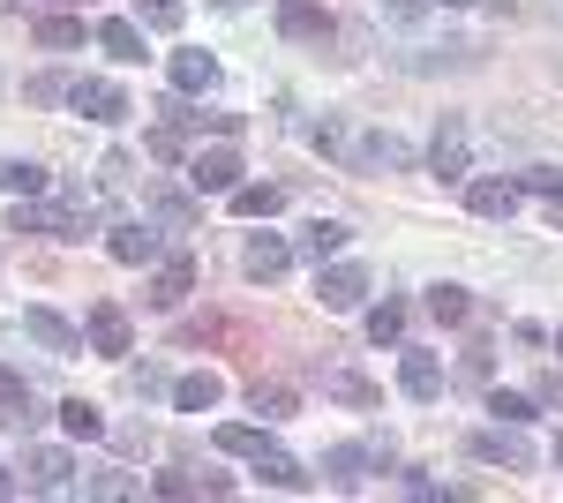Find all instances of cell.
<instances>
[{
    "label": "cell",
    "mask_w": 563,
    "mask_h": 503,
    "mask_svg": "<svg viewBox=\"0 0 563 503\" xmlns=\"http://www.w3.org/2000/svg\"><path fill=\"white\" fill-rule=\"evenodd\" d=\"M84 226H90V210L76 204V196H60V204H15V233H53V241H84Z\"/></svg>",
    "instance_id": "cell-1"
},
{
    "label": "cell",
    "mask_w": 563,
    "mask_h": 503,
    "mask_svg": "<svg viewBox=\"0 0 563 503\" xmlns=\"http://www.w3.org/2000/svg\"><path fill=\"white\" fill-rule=\"evenodd\" d=\"M481 466H504V473H526L533 466V444L519 436V420H496V428H474V444H466Z\"/></svg>",
    "instance_id": "cell-2"
},
{
    "label": "cell",
    "mask_w": 563,
    "mask_h": 503,
    "mask_svg": "<svg viewBox=\"0 0 563 503\" xmlns=\"http://www.w3.org/2000/svg\"><path fill=\"white\" fill-rule=\"evenodd\" d=\"M316 300H323L331 316H353V308L368 300V271H361V263H316Z\"/></svg>",
    "instance_id": "cell-3"
},
{
    "label": "cell",
    "mask_w": 563,
    "mask_h": 503,
    "mask_svg": "<svg viewBox=\"0 0 563 503\" xmlns=\"http://www.w3.org/2000/svg\"><path fill=\"white\" fill-rule=\"evenodd\" d=\"M158 113H166V121H158V128H151V135H143V151H151L158 166H180V158H188V128L203 121V113H188L180 98H166Z\"/></svg>",
    "instance_id": "cell-4"
},
{
    "label": "cell",
    "mask_w": 563,
    "mask_h": 503,
    "mask_svg": "<svg viewBox=\"0 0 563 503\" xmlns=\"http://www.w3.org/2000/svg\"><path fill=\"white\" fill-rule=\"evenodd\" d=\"M188 188H196V196H233V188H241V151H225V143H218V151H196V158H188Z\"/></svg>",
    "instance_id": "cell-5"
},
{
    "label": "cell",
    "mask_w": 563,
    "mask_h": 503,
    "mask_svg": "<svg viewBox=\"0 0 563 503\" xmlns=\"http://www.w3.org/2000/svg\"><path fill=\"white\" fill-rule=\"evenodd\" d=\"M68 106H76V113H84V121H129V90L121 84H106V76H84V84L68 90Z\"/></svg>",
    "instance_id": "cell-6"
},
{
    "label": "cell",
    "mask_w": 563,
    "mask_h": 503,
    "mask_svg": "<svg viewBox=\"0 0 563 503\" xmlns=\"http://www.w3.org/2000/svg\"><path fill=\"white\" fill-rule=\"evenodd\" d=\"M278 31L294 45H323L339 23H331V8H316V0H278Z\"/></svg>",
    "instance_id": "cell-7"
},
{
    "label": "cell",
    "mask_w": 563,
    "mask_h": 503,
    "mask_svg": "<svg viewBox=\"0 0 563 503\" xmlns=\"http://www.w3.org/2000/svg\"><path fill=\"white\" fill-rule=\"evenodd\" d=\"M398 391H406L413 406L443 398V361H435V353H413V346H406V353H398Z\"/></svg>",
    "instance_id": "cell-8"
},
{
    "label": "cell",
    "mask_w": 563,
    "mask_h": 503,
    "mask_svg": "<svg viewBox=\"0 0 563 503\" xmlns=\"http://www.w3.org/2000/svg\"><path fill=\"white\" fill-rule=\"evenodd\" d=\"M106 249H113V263H129V271H143V263H158V255H166V241H158L151 226H135V218H121V226L106 233Z\"/></svg>",
    "instance_id": "cell-9"
},
{
    "label": "cell",
    "mask_w": 563,
    "mask_h": 503,
    "mask_svg": "<svg viewBox=\"0 0 563 503\" xmlns=\"http://www.w3.org/2000/svg\"><path fill=\"white\" fill-rule=\"evenodd\" d=\"M429 173L443 181V188H459V181H466V128H459V121L435 128V143H429Z\"/></svg>",
    "instance_id": "cell-10"
},
{
    "label": "cell",
    "mask_w": 563,
    "mask_h": 503,
    "mask_svg": "<svg viewBox=\"0 0 563 503\" xmlns=\"http://www.w3.org/2000/svg\"><path fill=\"white\" fill-rule=\"evenodd\" d=\"M346 166H361V173H406V166H413V151H406L398 135H353Z\"/></svg>",
    "instance_id": "cell-11"
},
{
    "label": "cell",
    "mask_w": 563,
    "mask_h": 503,
    "mask_svg": "<svg viewBox=\"0 0 563 503\" xmlns=\"http://www.w3.org/2000/svg\"><path fill=\"white\" fill-rule=\"evenodd\" d=\"M188 294H196V263H188V255H158V271H151V308H180Z\"/></svg>",
    "instance_id": "cell-12"
},
{
    "label": "cell",
    "mask_w": 563,
    "mask_h": 503,
    "mask_svg": "<svg viewBox=\"0 0 563 503\" xmlns=\"http://www.w3.org/2000/svg\"><path fill=\"white\" fill-rule=\"evenodd\" d=\"M241 271H249L256 286H271V278H286V271H294V249H286L278 233H256V241L241 249Z\"/></svg>",
    "instance_id": "cell-13"
},
{
    "label": "cell",
    "mask_w": 563,
    "mask_h": 503,
    "mask_svg": "<svg viewBox=\"0 0 563 503\" xmlns=\"http://www.w3.org/2000/svg\"><path fill=\"white\" fill-rule=\"evenodd\" d=\"M23 331L38 338L45 353H60V361H68V353H84V331H76V324H60L53 308H23Z\"/></svg>",
    "instance_id": "cell-14"
},
{
    "label": "cell",
    "mask_w": 563,
    "mask_h": 503,
    "mask_svg": "<svg viewBox=\"0 0 563 503\" xmlns=\"http://www.w3.org/2000/svg\"><path fill=\"white\" fill-rule=\"evenodd\" d=\"M466 204H474V218L504 226V218L519 210V181H474V188H466Z\"/></svg>",
    "instance_id": "cell-15"
},
{
    "label": "cell",
    "mask_w": 563,
    "mask_h": 503,
    "mask_svg": "<svg viewBox=\"0 0 563 503\" xmlns=\"http://www.w3.org/2000/svg\"><path fill=\"white\" fill-rule=\"evenodd\" d=\"M31 489L38 496H68L76 489V459L68 451H31Z\"/></svg>",
    "instance_id": "cell-16"
},
{
    "label": "cell",
    "mask_w": 563,
    "mask_h": 503,
    "mask_svg": "<svg viewBox=\"0 0 563 503\" xmlns=\"http://www.w3.org/2000/svg\"><path fill=\"white\" fill-rule=\"evenodd\" d=\"M98 45H106L121 68H135V61H143V23H135V15H106V23H98Z\"/></svg>",
    "instance_id": "cell-17"
},
{
    "label": "cell",
    "mask_w": 563,
    "mask_h": 503,
    "mask_svg": "<svg viewBox=\"0 0 563 503\" xmlns=\"http://www.w3.org/2000/svg\"><path fill=\"white\" fill-rule=\"evenodd\" d=\"M368 466H376V451H361V444H331V451H323L331 489H361V481H368Z\"/></svg>",
    "instance_id": "cell-18"
},
{
    "label": "cell",
    "mask_w": 563,
    "mask_h": 503,
    "mask_svg": "<svg viewBox=\"0 0 563 503\" xmlns=\"http://www.w3.org/2000/svg\"><path fill=\"white\" fill-rule=\"evenodd\" d=\"M90 346H98V353H113V361H121V353H129V346H135L129 316H121L113 300H106V308H90Z\"/></svg>",
    "instance_id": "cell-19"
},
{
    "label": "cell",
    "mask_w": 563,
    "mask_h": 503,
    "mask_svg": "<svg viewBox=\"0 0 563 503\" xmlns=\"http://www.w3.org/2000/svg\"><path fill=\"white\" fill-rule=\"evenodd\" d=\"M225 204L241 210V218H278V210H286V188H278V181H241Z\"/></svg>",
    "instance_id": "cell-20"
},
{
    "label": "cell",
    "mask_w": 563,
    "mask_h": 503,
    "mask_svg": "<svg viewBox=\"0 0 563 503\" xmlns=\"http://www.w3.org/2000/svg\"><path fill=\"white\" fill-rule=\"evenodd\" d=\"M174 90H180V98L218 90V61H211V53H174Z\"/></svg>",
    "instance_id": "cell-21"
},
{
    "label": "cell",
    "mask_w": 563,
    "mask_h": 503,
    "mask_svg": "<svg viewBox=\"0 0 563 503\" xmlns=\"http://www.w3.org/2000/svg\"><path fill=\"white\" fill-rule=\"evenodd\" d=\"M218 398H225V383H218L211 369H196V376H180V383H174V406H180V414H211Z\"/></svg>",
    "instance_id": "cell-22"
},
{
    "label": "cell",
    "mask_w": 563,
    "mask_h": 503,
    "mask_svg": "<svg viewBox=\"0 0 563 503\" xmlns=\"http://www.w3.org/2000/svg\"><path fill=\"white\" fill-rule=\"evenodd\" d=\"M218 451L225 459H256V451H271V436H263V420H225L218 428Z\"/></svg>",
    "instance_id": "cell-23"
},
{
    "label": "cell",
    "mask_w": 563,
    "mask_h": 503,
    "mask_svg": "<svg viewBox=\"0 0 563 503\" xmlns=\"http://www.w3.org/2000/svg\"><path fill=\"white\" fill-rule=\"evenodd\" d=\"M339 249H346V226H339V218H316V226L301 233V249H294V255H308V263H331Z\"/></svg>",
    "instance_id": "cell-24"
},
{
    "label": "cell",
    "mask_w": 563,
    "mask_h": 503,
    "mask_svg": "<svg viewBox=\"0 0 563 503\" xmlns=\"http://www.w3.org/2000/svg\"><path fill=\"white\" fill-rule=\"evenodd\" d=\"M0 196H45V166L38 158H0Z\"/></svg>",
    "instance_id": "cell-25"
},
{
    "label": "cell",
    "mask_w": 563,
    "mask_h": 503,
    "mask_svg": "<svg viewBox=\"0 0 563 503\" xmlns=\"http://www.w3.org/2000/svg\"><path fill=\"white\" fill-rule=\"evenodd\" d=\"M151 218H158V226H196V196H180V188H151Z\"/></svg>",
    "instance_id": "cell-26"
},
{
    "label": "cell",
    "mask_w": 563,
    "mask_h": 503,
    "mask_svg": "<svg viewBox=\"0 0 563 503\" xmlns=\"http://www.w3.org/2000/svg\"><path fill=\"white\" fill-rule=\"evenodd\" d=\"M256 473L271 481V489H308V466L286 459V451H256Z\"/></svg>",
    "instance_id": "cell-27"
},
{
    "label": "cell",
    "mask_w": 563,
    "mask_h": 503,
    "mask_svg": "<svg viewBox=\"0 0 563 503\" xmlns=\"http://www.w3.org/2000/svg\"><path fill=\"white\" fill-rule=\"evenodd\" d=\"M249 406L263 414V428H278V420H294V406H301V398H294L286 383H256V398H249Z\"/></svg>",
    "instance_id": "cell-28"
},
{
    "label": "cell",
    "mask_w": 563,
    "mask_h": 503,
    "mask_svg": "<svg viewBox=\"0 0 563 503\" xmlns=\"http://www.w3.org/2000/svg\"><path fill=\"white\" fill-rule=\"evenodd\" d=\"M429 316L435 324H466L474 316V294L466 286H429Z\"/></svg>",
    "instance_id": "cell-29"
},
{
    "label": "cell",
    "mask_w": 563,
    "mask_h": 503,
    "mask_svg": "<svg viewBox=\"0 0 563 503\" xmlns=\"http://www.w3.org/2000/svg\"><path fill=\"white\" fill-rule=\"evenodd\" d=\"M135 23L143 31H180L188 23V0H135Z\"/></svg>",
    "instance_id": "cell-30"
},
{
    "label": "cell",
    "mask_w": 563,
    "mask_h": 503,
    "mask_svg": "<svg viewBox=\"0 0 563 503\" xmlns=\"http://www.w3.org/2000/svg\"><path fill=\"white\" fill-rule=\"evenodd\" d=\"M38 45H53V53L84 45V15H38Z\"/></svg>",
    "instance_id": "cell-31"
},
{
    "label": "cell",
    "mask_w": 563,
    "mask_h": 503,
    "mask_svg": "<svg viewBox=\"0 0 563 503\" xmlns=\"http://www.w3.org/2000/svg\"><path fill=\"white\" fill-rule=\"evenodd\" d=\"M60 428H68V436H106V414H98V406H90V398H68V406H60Z\"/></svg>",
    "instance_id": "cell-32"
},
{
    "label": "cell",
    "mask_w": 563,
    "mask_h": 503,
    "mask_svg": "<svg viewBox=\"0 0 563 503\" xmlns=\"http://www.w3.org/2000/svg\"><path fill=\"white\" fill-rule=\"evenodd\" d=\"M368 338H376V346H398V338H406V308H398V300L368 308Z\"/></svg>",
    "instance_id": "cell-33"
},
{
    "label": "cell",
    "mask_w": 563,
    "mask_h": 503,
    "mask_svg": "<svg viewBox=\"0 0 563 503\" xmlns=\"http://www.w3.org/2000/svg\"><path fill=\"white\" fill-rule=\"evenodd\" d=\"M323 391H331V398H346V406H376V383L346 376V369H331V376H323Z\"/></svg>",
    "instance_id": "cell-34"
},
{
    "label": "cell",
    "mask_w": 563,
    "mask_h": 503,
    "mask_svg": "<svg viewBox=\"0 0 563 503\" xmlns=\"http://www.w3.org/2000/svg\"><path fill=\"white\" fill-rule=\"evenodd\" d=\"M68 76H31V84H23V98H31V106H68Z\"/></svg>",
    "instance_id": "cell-35"
},
{
    "label": "cell",
    "mask_w": 563,
    "mask_h": 503,
    "mask_svg": "<svg viewBox=\"0 0 563 503\" xmlns=\"http://www.w3.org/2000/svg\"><path fill=\"white\" fill-rule=\"evenodd\" d=\"M488 414H496V420H519V428H526V420H533V398H519V391H488Z\"/></svg>",
    "instance_id": "cell-36"
},
{
    "label": "cell",
    "mask_w": 563,
    "mask_h": 503,
    "mask_svg": "<svg viewBox=\"0 0 563 503\" xmlns=\"http://www.w3.org/2000/svg\"><path fill=\"white\" fill-rule=\"evenodd\" d=\"M519 188H533V196H549V204H556V196H563V166H526Z\"/></svg>",
    "instance_id": "cell-37"
},
{
    "label": "cell",
    "mask_w": 563,
    "mask_h": 503,
    "mask_svg": "<svg viewBox=\"0 0 563 503\" xmlns=\"http://www.w3.org/2000/svg\"><path fill=\"white\" fill-rule=\"evenodd\" d=\"M316 151H331V158H353V128H346V121H323V128H316Z\"/></svg>",
    "instance_id": "cell-38"
},
{
    "label": "cell",
    "mask_w": 563,
    "mask_h": 503,
    "mask_svg": "<svg viewBox=\"0 0 563 503\" xmlns=\"http://www.w3.org/2000/svg\"><path fill=\"white\" fill-rule=\"evenodd\" d=\"M376 8H384L390 23H429V8H435V0H376Z\"/></svg>",
    "instance_id": "cell-39"
},
{
    "label": "cell",
    "mask_w": 563,
    "mask_h": 503,
    "mask_svg": "<svg viewBox=\"0 0 563 503\" xmlns=\"http://www.w3.org/2000/svg\"><path fill=\"white\" fill-rule=\"evenodd\" d=\"M129 383H135V391H143V398H158V391H174V383L158 376V369H151V361H143V369H129Z\"/></svg>",
    "instance_id": "cell-40"
},
{
    "label": "cell",
    "mask_w": 563,
    "mask_h": 503,
    "mask_svg": "<svg viewBox=\"0 0 563 503\" xmlns=\"http://www.w3.org/2000/svg\"><path fill=\"white\" fill-rule=\"evenodd\" d=\"M23 398H31V383L15 376V369H0V406H23Z\"/></svg>",
    "instance_id": "cell-41"
},
{
    "label": "cell",
    "mask_w": 563,
    "mask_h": 503,
    "mask_svg": "<svg viewBox=\"0 0 563 503\" xmlns=\"http://www.w3.org/2000/svg\"><path fill=\"white\" fill-rule=\"evenodd\" d=\"M533 398H541V406H563V376H541V383H533Z\"/></svg>",
    "instance_id": "cell-42"
},
{
    "label": "cell",
    "mask_w": 563,
    "mask_h": 503,
    "mask_svg": "<svg viewBox=\"0 0 563 503\" xmlns=\"http://www.w3.org/2000/svg\"><path fill=\"white\" fill-rule=\"evenodd\" d=\"M0 496H15V481H8V473H0Z\"/></svg>",
    "instance_id": "cell-43"
},
{
    "label": "cell",
    "mask_w": 563,
    "mask_h": 503,
    "mask_svg": "<svg viewBox=\"0 0 563 503\" xmlns=\"http://www.w3.org/2000/svg\"><path fill=\"white\" fill-rule=\"evenodd\" d=\"M45 8H76V0H45Z\"/></svg>",
    "instance_id": "cell-44"
},
{
    "label": "cell",
    "mask_w": 563,
    "mask_h": 503,
    "mask_svg": "<svg viewBox=\"0 0 563 503\" xmlns=\"http://www.w3.org/2000/svg\"><path fill=\"white\" fill-rule=\"evenodd\" d=\"M443 8H466V0H443Z\"/></svg>",
    "instance_id": "cell-45"
},
{
    "label": "cell",
    "mask_w": 563,
    "mask_h": 503,
    "mask_svg": "<svg viewBox=\"0 0 563 503\" xmlns=\"http://www.w3.org/2000/svg\"><path fill=\"white\" fill-rule=\"evenodd\" d=\"M556 466H563V444H556Z\"/></svg>",
    "instance_id": "cell-46"
},
{
    "label": "cell",
    "mask_w": 563,
    "mask_h": 503,
    "mask_svg": "<svg viewBox=\"0 0 563 503\" xmlns=\"http://www.w3.org/2000/svg\"><path fill=\"white\" fill-rule=\"evenodd\" d=\"M556 353H563V338H556Z\"/></svg>",
    "instance_id": "cell-47"
},
{
    "label": "cell",
    "mask_w": 563,
    "mask_h": 503,
    "mask_svg": "<svg viewBox=\"0 0 563 503\" xmlns=\"http://www.w3.org/2000/svg\"><path fill=\"white\" fill-rule=\"evenodd\" d=\"M556 76H563V61H556Z\"/></svg>",
    "instance_id": "cell-48"
}]
</instances>
